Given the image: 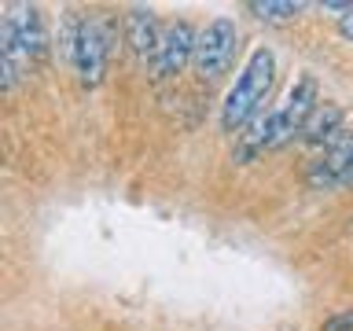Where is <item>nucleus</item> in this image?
<instances>
[{
	"instance_id": "nucleus-1",
	"label": "nucleus",
	"mask_w": 353,
	"mask_h": 331,
	"mask_svg": "<svg viewBox=\"0 0 353 331\" xmlns=\"http://www.w3.org/2000/svg\"><path fill=\"white\" fill-rule=\"evenodd\" d=\"M272 81H276V55H272V48H265V44H261V48L250 52V59H247V66H243L239 81L232 85V92L225 99V110H221V126H225L228 132H236V129L247 126V121L261 110Z\"/></svg>"
},
{
	"instance_id": "nucleus-2",
	"label": "nucleus",
	"mask_w": 353,
	"mask_h": 331,
	"mask_svg": "<svg viewBox=\"0 0 353 331\" xmlns=\"http://www.w3.org/2000/svg\"><path fill=\"white\" fill-rule=\"evenodd\" d=\"M114 52V30L103 19H81L77 26V48H74V66L81 85L96 88L107 74V59Z\"/></svg>"
},
{
	"instance_id": "nucleus-3",
	"label": "nucleus",
	"mask_w": 353,
	"mask_h": 331,
	"mask_svg": "<svg viewBox=\"0 0 353 331\" xmlns=\"http://www.w3.org/2000/svg\"><path fill=\"white\" fill-rule=\"evenodd\" d=\"M316 107H320L316 81L309 74L298 77V81L291 85V92H287V99H283V107L272 110V143L269 148H283V143H291L294 137H302L305 121Z\"/></svg>"
},
{
	"instance_id": "nucleus-4",
	"label": "nucleus",
	"mask_w": 353,
	"mask_h": 331,
	"mask_svg": "<svg viewBox=\"0 0 353 331\" xmlns=\"http://www.w3.org/2000/svg\"><path fill=\"white\" fill-rule=\"evenodd\" d=\"M236 41H239V30L232 19H214L210 26L199 33L195 41V70L199 77L206 81H217L221 74L232 66V55H236Z\"/></svg>"
},
{
	"instance_id": "nucleus-5",
	"label": "nucleus",
	"mask_w": 353,
	"mask_h": 331,
	"mask_svg": "<svg viewBox=\"0 0 353 331\" xmlns=\"http://www.w3.org/2000/svg\"><path fill=\"white\" fill-rule=\"evenodd\" d=\"M309 184L320 188V192H331V188L353 184V140L342 137V129L331 137V143L324 148V154H320V159H313V166H309Z\"/></svg>"
},
{
	"instance_id": "nucleus-6",
	"label": "nucleus",
	"mask_w": 353,
	"mask_h": 331,
	"mask_svg": "<svg viewBox=\"0 0 353 331\" xmlns=\"http://www.w3.org/2000/svg\"><path fill=\"white\" fill-rule=\"evenodd\" d=\"M195 41H199V33L188 26V22H173V26L162 33V48L151 63V77L162 81V77L181 74L184 66L195 59Z\"/></svg>"
},
{
	"instance_id": "nucleus-7",
	"label": "nucleus",
	"mask_w": 353,
	"mask_h": 331,
	"mask_svg": "<svg viewBox=\"0 0 353 331\" xmlns=\"http://www.w3.org/2000/svg\"><path fill=\"white\" fill-rule=\"evenodd\" d=\"M125 41L143 63H154V55L162 48V33H159V22H154L151 8H132L125 15Z\"/></svg>"
},
{
	"instance_id": "nucleus-8",
	"label": "nucleus",
	"mask_w": 353,
	"mask_h": 331,
	"mask_svg": "<svg viewBox=\"0 0 353 331\" xmlns=\"http://www.w3.org/2000/svg\"><path fill=\"white\" fill-rule=\"evenodd\" d=\"M30 55L26 48H22V41H19V30H15V22L4 19V30H0V81H4V88H15L22 77L30 74Z\"/></svg>"
},
{
	"instance_id": "nucleus-9",
	"label": "nucleus",
	"mask_w": 353,
	"mask_h": 331,
	"mask_svg": "<svg viewBox=\"0 0 353 331\" xmlns=\"http://www.w3.org/2000/svg\"><path fill=\"white\" fill-rule=\"evenodd\" d=\"M8 19L15 22L19 41H22V48H26L30 59H44V55H48V33H44L41 11L33 4H19V8H11Z\"/></svg>"
},
{
	"instance_id": "nucleus-10",
	"label": "nucleus",
	"mask_w": 353,
	"mask_h": 331,
	"mask_svg": "<svg viewBox=\"0 0 353 331\" xmlns=\"http://www.w3.org/2000/svg\"><path fill=\"white\" fill-rule=\"evenodd\" d=\"M339 129H342V107L339 103H320L313 114H309V121H305L302 140L313 143V148H327Z\"/></svg>"
},
{
	"instance_id": "nucleus-11",
	"label": "nucleus",
	"mask_w": 353,
	"mask_h": 331,
	"mask_svg": "<svg viewBox=\"0 0 353 331\" xmlns=\"http://www.w3.org/2000/svg\"><path fill=\"white\" fill-rule=\"evenodd\" d=\"M272 143V110H258L250 121H247V132L239 137V154L236 162H247L250 154H258L261 148Z\"/></svg>"
},
{
	"instance_id": "nucleus-12",
	"label": "nucleus",
	"mask_w": 353,
	"mask_h": 331,
	"mask_svg": "<svg viewBox=\"0 0 353 331\" xmlns=\"http://www.w3.org/2000/svg\"><path fill=\"white\" fill-rule=\"evenodd\" d=\"M302 8L305 4H298V0H250L247 4V11H254L265 22H287V19L302 15Z\"/></svg>"
},
{
	"instance_id": "nucleus-13",
	"label": "nucleus",
	"mask_w": 353,
	"mask_h": 331,
	"mask_svg": "<svg viewBox=\"0 0 353 331\" xmlns=\"http://www.w3.org/2000/svg\"><path fill=\"white\" fill-rule=\"evenodd\" d=\"M320 331H353V309H342V313L327 317Z\"/></svg>"
},
{
	"instance_id": "nucleus-14",
	"label": "nucleus",
	"mask_w": 353,
	"mask_h": 331,
	"mask_svg": "<svg viewBox=\"0 0 353 331\" xmlns=\"http://www.w3.org/2000/svg\"><path fill=\"white\" fill-rule=\"evenodd\" d=\"M339 30H342V37L353 41V8L346 11V15H339Z\"/></svg>"
}]
</instances>
